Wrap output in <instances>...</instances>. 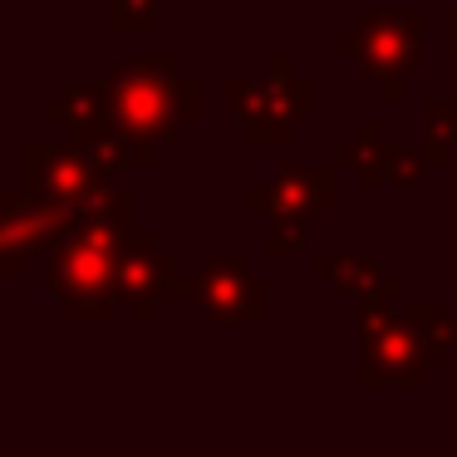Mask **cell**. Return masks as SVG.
Returning <instances> with one entry per match:
<instances>
[{"label": "cell", "mask_w": 457, "mask_h": 457, "mask_svg": "<svg viewBox=\"0 0 457 457\" xmlns=\"http://www.w3.org/2000/svg\"><path fill=\"white\" fill-rule=\"evenodd\" d=\"M305 217H276V227L266 231V251L270 256H290V251H305Z\"/></svg>", "instance_id": "cell-16"}, {"label": "cell", "mask_w": 457, "mask_h": 457, "mask_svg": "<svg viewBox=\"0 0 457 457\" xmlns=\"http://www.w3.org/2000/svg\"><path fill=\"white\" fill-rule=\"evenodd\" d=\"M182 295H187V286L178 276V261L158 256V246L133 231L119 256V300H133V320L148 325L162 300H182Z\"/></svg>", "instance_id": "cell-9"}, {"label": "cell", "mask_w": 457, "mask_h": 457, "mask_svg": "<svg viewBox=\"0 0 457 457\" xmlns=\"http://www.w3.org/2000/svg\"><path fill=\"white\" fill-rule=\"evenodd\" d=\"M21 162H25V187H30L35 197L54 202V207H70V212H79L84 202L109 182V162H104L99 153L79 148V143H70V148L30 143Z\"/></svg>", "instance_id": "cell-6"}, {"label": "cell", "mask_w": 457, "mask_h": 457, "mask_svg": "<svg viewBox=\"0 0 457 457\" xmlns=\"http://www.w3.org/2000/svg\"><path fill=\"white\" fill-rule=\"evenodd\" d=\"M221 89H227L237 129L246 133V143H256V148L261 143H286L290 133L310 119V109H315V104H310L315 89L290 70L286 54H276L261 79H227Z\"/></svg>", "instance_id": "cell-4"}, {"label": "cell", "mask_w": 457, "mask_h": 457, "mask_svg": "<svg viewBox=\"0 0 457 457\" xmlns=\"http://www.w3.org/2000/svg\"><path fill=\"white\" fill-rule=\"evenodd\" d=\"M187 300H197L212 325H261L266 320V280H256L241 256H217L197 270L187 286Z\"/></svg>", "instance_id": "cell-7"}, {"label": "cell", "mask_w": 457, "mask_h": 457, "mask_svg": "<svg viewBox=\"0 0 457 457\" xmlns=\"http://www.w3.org/2000/svg\"><path fill=\"white\" fill-rule=\"evenodd\" d=\"M423 119H428V148H423V158L433 162V168H443V162L457 153V99H428Z\"/></svg>", "instance_id": "cell-14"}, {"label": "cell", "mask_w": 457, "mask_h": 457, "mask_svg": "<svg viewBox=\"0 0 457 457\" xmlns=\"http://www.w3.org/2000/svg\"><path fill=\"white\" fill-rule=\"evenodd\" d=\"M398 295H403V280L388 276L369 300H359V388H423L433 369L413 320L398 315Z\"/></svg>", "instance_id": "cell-3"}, {"label": "cell", "mask_w": 457, "mask_h": 457, "mask_svg": "<svg viewBox=\"0 0 457 457\" xmlns=\"http://www.w3.org/2000/svg\"><path fill=\"white\" fill-rule=\"evenodd\" d=\"M158 25V5L153 0H113V30L119 35H143Z\"/></svg>", "instance_id": "cell-15"}, {"label": "cell", "mask_w": 457, "mask_h": 457, "mask_svg": "<svg viewBox=\"0 0 457 457\" xmlns=\"http://www.w3.org/2000/svg\"><path fill=\"white\" fill-rule=\"evenodd\" d=\"M339 162L354 168L359 187H388V162H394V148L384 143L378 123H359V133L339 148Z\"/></svg>", "instance_id": "cell-11"}, {"label": "cell", "mask_w": 457, "mask_h": 457, "mask_svg": "<svg viewBox=\"0 0 457 457\" xmlns=\"http://www.w3.org/2000/svg\"><path fill=\"white\" fill-rule=\"evenodd\" d=\"M329 207H335V168H286L266 187L246 192V212H270V217H310Z\"/></svg>", "instance_id": "cell-10"}, {"label": "cell", "mask_w": 457, "mask_h": 457, "mask_svg": "<svg viewBox=\"0 0 457 457\" xmlns=\"http://www.w3.org/2000/svg\"><path fill=\"white\" fill-rule=\"evenodd\" d=\"M447 54L457 60V11H447Z\"/></svg>", "instance_id": "cell-17"}, {"label": "cell", "mask_w": 457, "mask_h": 457, "mask_svg": "<svg viewBox=\"0 0 457 457\" xmlns=\"http://www.w3.org/2000/svg\"><path fill=\"white\" fill-rule=\"evenodd\" d=\"M74 221L70 207H54V202L35 197L30 187H11L5 202H0V251H5V276H21L25 261L40 256V251L54 246L64 227Z\"/></svg>", "instance_id": "cell-8"}, {"label": "cell", "mask_w": 457, "mask_h": 457, "mask_svg": "<svg viewBox=\"0 0 457 457\" xmlns=\"http://www.w3.org/2000/svg\"><path fill=\"white\" fill-rule=\"evenodd\" d=\"M418 45H423V11H364L354 30L335 40V50L349 54L384 99H398L403 79L418 70Z\"/></svg>", "instance_id": "cell-5"}, {"label": "cell", "mask_w": 457, "mask_h": 457, "mask_svg": "<svg viewBox=\"0 0 457 457\" xmlns=\"http://www.w3.org/2000/svg\"><path fill=\"white\" fill-rule=\"evenodd\" d=\"M133 237V192L104 182L45 251V286L70 320H109L119 300V256Z\"/></svg>", "instance_id": "cell-2"}, {"label": "cell", "mask_w": 457, "mask_h": 457, "mask_svg": "<svg viewBox=\"0 0 457 457\" xmlns=\"http://www.w3.org/2000/svg\"><path fill=\"white\" fill-rule=\"evenodd\" d=\"M202 113V84L182 74L172 54H143V60L119 64L99 79V119L79 148L99 153L104 162H153L158 148L178 143V133Z\"/></svg>", "instance_id": "cell-1"}, {"label": "cell", "mask_w": 457, "mask_h": 457, "mask_svg": "<svg viewBox=\"0 0 457 457\" xmlns=\"http://www.w3.org/2000/svg\"><path fill=\"white\" fill-rule=\"evenodd\" d=\"M310 270H315L320 280H329L339 295H354V300H369L388 280L384 270H378L374 261H364V256H315Z\"/></svg>", "instance_id": "cell-12"}, {"label": "cell", "mask_w": 457, "mask_h": 457, "mask_svg": "<svg viewBox=\"0 0 457 457\" xmlns=\"http://www.w3.org/2000/svg\"><path fill=\"white\" fill-rule=\"evenodd\" d=\"M403 315L413 320V329L423 335L428 345V359H433V369H443L447 359H453V339H457V315L443 305H428V300H413V305H403Z\"/></svg>", "instance_id": "cell-13"}]
</instances>
